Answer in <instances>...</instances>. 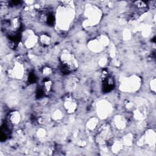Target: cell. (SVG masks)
I'll list each match as a JSON object with an SVG mask.
<instances>
[{
	"mask_svg": "<svg viewBox=\"0 0 156 156\" xmlns=\"http://www.w3.org/2000/svg\"><path fill=\"white\" fill-rule=\"evenodd\" d=\"M76 104L74 101H73V100H68L66 101H65V108L66 109L70 112V113H72L73 112H74V109H76Z\"/></svg>",
	"mask_w": 156,
	"mask_h": 156,
	"instance_id": "1",
	"label": "cell"
},
{
	"mask_svg": "<svg viewBox=\"0 0 156 156\" xmlns=\"http://www.w3.org/2000/svg\"><path fill=\"white\" fill-rule=\"evenodd\" d=\"M9 119L11 123L17 124L19 123L20 120V115L17 112H13L10 115Z\"/></svg>",
	"mask_w": 156,
	"mask_h": 156,
	"instance_id": "2",
	"label": "cell"
},
{
	"mask_svg": "<svg viewBox=\"0 0 156 156\" xmlns=\"http://www.w3.org/2000/svg\"><path fill=\"white\" fill-rule=\"evenodd\" d=\"M40 42L43 46H49L50 45L51 40V38L48 35H47L46 34H43L40 37Z\"/></svg>",
	"mask_w": 156,
	"mask_h": 156,
	"instance_id": "3",
	"label": "cell"
}]
</instances>
